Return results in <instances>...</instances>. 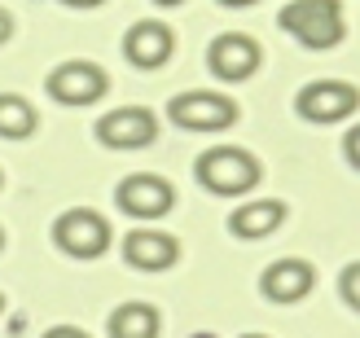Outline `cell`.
Returning <instances> with one entry per match:
<instances>
[{
	"label": "cell",
	"mask_w": 360,
	"mask_h": 338,
	"mask_svg": "<svg viewBox=\"0 0 360 338\" xmlns=\"http://www.w3.org/2000/svg\"><path fill=\"white\" fill-rule=\"evenodd\" d=\"M259 44L250 40V35H242V31H229V35H220V40H211V48H207V66H211V75L215 79H229V84H242V79H250L259 70Z\"/></svg>",
	"instance_id": "ba28073f"
},
{
	"label": "cell",
	"mask_w": 360,
	"mask_h": 338,
	"mask_svg": "<svg viewBox=\"0 0 360 338\" xmlns=\"http://www.w3.org/2000/svg\"><path fill=\"white\" fill-rule=\"evenodd\" d=\"M115 202H119L123 216H132V220H163L176 207V189H172V181H163V176L136 171L115 189Z\"/></svg>",
	"instance_id": "52a82bcc"
},
{
	"label": "cell",
	"mask_w": 360,
	"mask_h": 338,
	"mask_svg": "<svg viewBox=\"0 0 360 338\" xmlns=\"http://www.w3.org/2000/svg\"><path fill=\"white\" fill-rule=\"evenodd\" d=\"M0 185H5V176H0Z\"/></svg>",
	"instance_id": "484cf974"
},
{
	"label": "cell",
	"mask_w": 360,
	"mask_h": 338,
	"mask_svg": "<svg viewBox=\"0 0 360 338\" xmlns=\"http://www.w3.org/2000/svg\"><path fill=\"white\" fill-rule=\"evenodd\" d=\"M220 5H229V9H246V5H259V0H220Z\"/></svg>",
	"instance_id": "44dd1931"
},
{
	"label": "cell",
	"mask_w": 360,
	"mask_h": 338,
	"mask_svg": "<svg viewBox=\"0 0 360 338\" xmlns=\"http://www.w3.org/2000/svg\"><path fill=\"white\" fill-rule=\"evenodd\" d=\"M35 105L18 93H0V136L5 141H27L35 132Z\"/></svg>",
	"instance_id": "9a60e30c"
},
{
	"label": "cell",
	"mask_w": 360,
	"mask_h": 338,
	"mask_svg": "<svg viewBox=\"0 0 360 338\" xmlns=\"http://www.w3.org/2000/svg\"><path fill=\"white\" fill-rule=\"evenodd\" d=\"M9 35H13V18H9L5 9H0V44H5V40H9Z\"/></svg>",
	"instance_id": "d6986e66"
},
{
	"label": "cell",
	"mask_w": 360,
	"mask_h": 338,
	"mask_svg": "<svg viewBox=\"0 0 360 338\" xmlns=\"http://www.w3.org/2000/svg\"><path fill=\"white\" fill-rule=\"evenodd\" d=\"M281 224H285V202L264 198V202H242V207H233L229 233L242 238V242H259V238H268V233H277Z\"/></svg>",
	"instance_id": "4fadbf2b"
},
{
	"label": "cell",
	"mask_w": 360,
	"mask_h": 338,
	"mask_svg": "<svg viewBox=\"0 0 360 338\" xmlns=\"http://www.w3.org/2000/svg\"><path fill=\"white\" fill-rule=\"evenodd\" d=\"M0 312H5V294H0Z\"/></svg>",
	"instance_id": "cb8c5ba5"
},
{
	"label": "cell",
	"mask_w": 360,
	"mask_h": 338,
	"mask_svg": "<svg viewBox=\"0 0 360 338\" xmlns=\"http://www.w3.org/2000/svg\"><path fill=\"white\" fill-rule=\"evenodd\" d=\"M356 105H360L356 84H343V79H312V84H303L299 97H295L299 119H308V123H338V119H352Z\"/></svg>",
	"instance_id": "5b68a950"
},
{
	"label": "cell",
	"mask_w": 360,
	"mask_h": 338,
	"mask_svg": "<svg viewBox=\"0 0 360 338\" xmlns=\"http://www.w3.org/2000/svg\"><path fill=\"white\" fill-rule=\"evenodd\" d=\"M277 22L290 31L303 48H334L347 35L343 0H290Z\"/></svg>",
	"instance_id": "7a4b0ae2"
},
{
	"label": "cell",
	"mask_w": 360,
	"mask_h": 338,
	"mask_svg": "<svg viewBox=\"0 0 360 338\" xmlns=\"http://www.w3.org/2000/svg\"><path fill=\"white\" fill-rule=\"evenodd\" d=\"M62 5H75V9H97L101 0H62Z\"/></svg>",
	"instance_id": "ffe728a7"
},
{
	"label": "cell",
	"mask_w": 360,
	"mask_h": 338,
	"mask_svg": "<svg viewBox=\"0 0 360 338\" xmlns=\"http://www.w3.org/2000/svg\"><path fill=\"white\" fill-rule=\"evenodd\" d=\"M44 338H88V334H84V330H75V325H53Z\"/></svg>",
	"instance_id": "e0dca14e"
},
{
	"label": "cell",
	"mask_w": 360,
	"mask_h": 338,
	"mask_svg": "<svg viewBox=\"0 0 360 338\" xmlns=\"http://www.w3.org/2000/svg\"><path fill=\"white\" fill-rule=\"evenodd\" d=\"M198 181H202V189L220 193V198H238V193H250L259 185V158L246 154L242 145H211L198 154Z\"/></svg>",
	"instance_id": "6da1fadb"
},
{
	"label": "cell",
	"mask_w": 360,
	"mask_h": 338,
	"mask_svg": "<svg viewBox=\"0 0 360 338\" xmlns=\"http://www.w3.org/2000/svg\"><path fill=\"white\" fill-rule=\"evenodd\" d=\"M312 286H316V268L308 259H277L259 277V294L268 304H299V299L312 294Z\"/></svg>",
	"instance_id": "30bf717a"
},
{
	"label": "cell",
	"mask_w": 360,
	"mask_h": 338,
	"mask_svg": "<svg viewBox=\"0 0 360 338\" xmlns=\"http://www.w3.org/2000/svg\"><path fill=\"white\" fill-rule=\"evenodd\" d=\"M53 242H58V251L70 255V259H97L110 251V224L105 216L88 207H75V211H62L58 220H53Z\"/></svg>",
	"instance_id": "277c9868"
},
{
	"label": "cell",
	"mask_w": 360,
	"mask_h": 338,
	"mask_svg": "<svg viewBox=\"0 0 360 338\" xmlns=\"http://www.w3.org/2000/svg\"><path fill=\"white\" fill-rule=\"evenodd\" d=\"M242 338H264V334H242Z\"/></svg>",
	"instance_id": "603a6c76"
},
{
	"label": "cell",
	"mask_w": 360,
	"mask_h": 338,
	"mask_svg": "<svg viewBox=\"0 0 360 338\" xmlns=\"http://www.w3.org/2000/svg\"><path fill=\"white\" fill-rule=\"evenodd\" d=\"M167 119L185 132H224L238 123V101L224 97V93L193 88V93H180L167 101Z\"/></svg>",
	"instance_id": "3957f363"
},
{
	"label": "cell",
	"mask_w": 360,
	"mask_h": 338,
	"mask_svg": "<svg viewBox=\"0 0 360 338\" xmlns=\"http://www.w3.org/2000/svg\"><path fill=\"white\" fill-rule=\"evenodd\" d=\"M356 281H360V264H347V268H343V304H347V308H360Z\"/></svg>",
	"instance_id": "2e32d148"
},
{
	"label": "cell",
	"mask_w": 360,
	"mask_h": 338,
	"mask_svg": "<svg viewBox=\"0 0 360 338\" xmlns=\"http://www.w3.org/2000/svg\"><path fill=\"white\" fill-rule=\"evenodd\" d=\"M356 136H360V132L352 128V132H347V141H343V145H347V163H352V167L360 163V154H356Z\"/></svg>",
	"instance_id": "ac0fdd59"
},
{
	"label": "cell",
	"mask_w": 360,
	"mask_h": 338,
	"mask_svg": "<svg viewBox=\"0 0 360 338\" xmlns=\"http://www.w3.org/2000/svg\"><path fill=\"white\" fill-rule=\"evenodd\" d=\"M97 136H101V145H110V150H141L158 136V119L146 105H119V110L101 115Z\"/></svg>",
	"instance_id": "9c48e42d"
},
{
	"label": "cell",
	"mask_w": 360,
	"mask_h": 338,
	"mask_svg": "<svg viewBox=\"0 0 360 338\" xmlns=\"http://www.w3.org/2000/svg\"><path fill=\"white\" fill-rule=\"evenodd\" d=\"M123 259L141 273H167L180 259V242L172 233H154V228H132L123 238Z\"/></svg>",
	"instance_id": "8fae6325"
},
{
	"label": "cell",
	"mask_w": 360,
	"mask_h": 338,
	"mask_svg": "<svg viewBox=\"0 0 360 338\" xmlns=\"http://www.w3.org/2000/svg\"><path fill=\"white\" fill-rule=\"evenodd\" d=\"M154 5H167V9H172V5H180V0H154Z\"/></svg>",
	"instance_id": "7402d4cb"
},
{
	"label": "cell",
	"mask_w": 360,
	"mask_h": 338,
	"mask_svg": "<svg viewBox=\"0 0 360 338\" xmlns=\"http://www.w3.org/2000/svg\"><path fill=\"white\" fill-rule=\"evenodd\" d=\"M176 53V40H172V27L163 22H136L128 35H123V58L141 70H158L167 66V58Z\"/></svg>",
	"instance_id": "7c38bea8"
},
{
	"label": "cell",
	"mask_w": 360,
	"mask_h": 338,
	"mask_svg": "<svg viewBox=\"0 0 360 338\" xmlns=\"http://www.w3.org/2000/svg\"><path fill=\"white\" fill-rule=\"evenodd\" d=\"M49 97L62 101V105H93L105 97V88H110V79H105V70L97 62H62L49 70Z\"/></svg>",
	"instance_id": "8992f818"
},
{
	"label": "cell",
	"mask_w": 360,
	"mask_h": 338,
	"mask_svg": "<svg viewBox=\"0 0 360 338\" xmlns=\"http://www.w3.org/2000/svg\"><path fill=\"white\" fill-rule=\"evenodd\" d=\"M0 246H5V228H0Z\"/></svg>",
	"instance_id": "d4e9b609"
},
{
	"label": "cell",
	"mask_w": 360,
	"mask_h": 338,
	"mask_svg": "<svg viewBox=\"0 0 360 338\" xmlns=\"http://www.w3.org/2000/svg\"><path fill=\"white\" fill-rule=\"evenodd\" d=\"M110 338H158V330H163V316H158L154 304H141V299H132V304H119L110 312Z\"/></svg>",
	"instance_id": "5bb4252c"
}]
</instances>
